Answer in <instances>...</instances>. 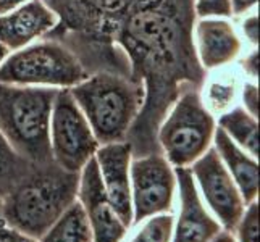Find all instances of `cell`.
<instances>
[{"instance_id":"obj_12","label":"cell","mask_w":260,"mask_h":242,"mask_svg":"<svg viewBox=\"0 0 260 242\" xmlns=\"http://www.w3.org/2000/svg\"><path fill=\"white\" fill-rule=\"evenodd\" d=\"M94 158L99 165L102 183L109 200L118 218L131 226L133 221V203H131V179L129 165L133 150L129 142H112L102 144L95 150Z\"/></svg>"},{"instance_id":"obj_29","label":"cell","mask_w":260,"mask_h":242,"mask_svg":"<svg viewBox=\"0 0 260 242\" xmlns=\"http://www.w3.org/2000/svg\"><path fill=\"white\" fill-rule=\"evenodd\" d=\"M207 242H236V239L233 237L231 231H218L217 234Z\"/></svg>"},{"instance_id":"obj_20","label":"cell","mask_w":260,"mask_h":242,"mask_svg":"<svg viewBox=\"0 0 260 242\" xmlns=\"http://www.w3.org/2000/svg\"><path fill=\"white\" fill-rule=\"evenodd\" d=\"M173 236V217L172 215H157L152 217L138 234L128 242H170Z\"/></svg>"},{"instance_id":"obj_10","label":"cell","mask_w":260,"mask_h":242,"mask_svg":"<svg viewBox=\"0 0 260 242\" xmlns=\"http://www.w3.org/2000/svg\"><path fill=\"white\" fill-rule=\"evenodd\" d=\"M192 44L196 58L205 73L236 63L247 50L233 18H196Z\"/></svg>"},{"instance_id":"obj_26","label":"cell","mask_w":260,"mask_h":242,"mask_svg":"<svg viewBox=\"0 0 260 242\" xmlns=\"http://www.w3.org/2000/svg\"><path fill=\"white\" fill-rule=\"evenodd\" d=\"M0 242H38V240L10 228L0 218Z\"/></svg>"},{"instance_id":"obj_27","label":"cell","mask_w":260,"mask_h":242,"mask_svg":"<svg viewBox=\"0 0 260 242\" xmlns=\"http://www.w3.org/2000/svg\"><path fill=\"white\" fill-rule=\"evenodd\" d=\"M257 4H258V0H231L233 18L252 10V8H257Z\"/></svg>"},{"instance_id":"obj_14","label":"cell","mask_w":260,"mask_h":242,"mask_svg":"<svg viewBox=\"0 0 260 242\" xmlns=\"http://www.w3.org/2000/svg\"><path fill=\"white\" fill-rule=\"evenodd\" d=\"M176 184L179 186V212L173 242H207L220 229L201 202L194 176L189 168H175Z\"/></svg>"},{"instance_id":"obj_1","label":"cell","mask_w":260,"mask_h":242,"mask_svg":"<svg viewBox=\"0 0 260 242\" xmlns=\"http://www.w3.org/2000/svg\"><path fill=\"white\" fill-rule=\"evenodd\" d=\"M184 2L129 0L115 21L116 41L133 61L131 76L146 87L144 105L126 136L133 157L162 154L157 142L160 123L184 89L183 81L196 86L189 78L192 68L202 70L192 44L196 15L194 10L181 13Z\"/></svg>"},{"instance_id":"obj_17","label":"cell","mask_w":260,"mask_h":242,"mask_svg":"<svg viewBox=\"0 0 260 242\" xmlns=\"http://www.w3.org/2000/svg\"><path fill=\"white\" fill-rule=\"evenodd\" d=\"M217 126L250 157L258 158V118L246 112L239 103L217 116Z\"/></svg>"},{"instance_id":"obj_2","label":"cell","mask_w":260,"mask_h":242,"mask_svg":"<svg viewBox=\"0 0 260 242\" xmlns=\"http://www.w3.org/2000/svg\"><path fill=\"white\" fill-rule=\"evenodd\" d=\"M78 187L79 173H70L55 161L32 163L7 191L0 218L10 228L39 240L76 202Z\"/></svg>"},{"instance_id":"obj_28","label":"cell","mask_w":260,"mask_h":242,"mask_svg":"<svg viewBox=\"0 0 260 242\" xmlns=\"http://www.w3.org/2000/svg\"><path fill=\"white\" fill-rule=\"evenodd\" d=\"M28 2H31V0H0V15H4L7 12H12V10H15V8L21 7Z\"/></svg>"},{"instance_id":"obj_9","label":"cell","mask_w":260,"mask_h":242,"mask_svg":"<svg viewBox=\"0 0 260 242\" xmlns=\"http://www.w3.org/2000/svg\"><path fill=\"white\" fill-rule=\"evenodd\" d=\"M191 173L209 207L217 215L226 231H235L244 213V199L241 195L235 179L212 146L205 154L191 165Z\"/></svg>"},{"instance_id":"obj_22","label":"cell","mask_w":260,"mask_h":242,"mask_svg":"<svg viewBox=\"0 0 260 242\" xmlns=\"http://www.w3.org/2000/svg\"><path fill=\"white\" fill-rule=\"evenodd\" d=\"M236 229L239 242H258V203L255 200L247 205Z\"/></svg>"},{"instance_id":"obj_31","label":"cell","mask_w":260,"mask_h":242,"mask_svg":"<svg viewBox=\"0 0 260 242\" xmlns=\"http://www.w3.org/2000/svg\"><path fill=\"white\" fill-rule=\"evenodd\" d=\"M7 191L4 189L2 186H0V210H2V205H4V197H5Z\"/></svg>"},{"instance_id":"obj_25","label":"cell","mask_w":260,"mask_h":242,"mask_svg":"<svg viewBox=\"0 0 260 242\" xmlns=\"http://www.w3.org/2000/svg\"><path fill=\"white\" fill-rule=\"evenodd\" d=\"M239 71L243 73L244 79L257 81L258 83V50L257 49H247L243 55L236 61Z\"/></svg>"},{"instance_id":"obj_13","label":"cell","mask_w":260,"mask_h":242,"mask_svg":"<svg viewBox=\"0 0 260 242\" xmlns=\"http://www.w3.org/2000/svg\"><path fill=\"white\" fill-rule=\"evenodd\" d=\"M60 23L58 13L46 0H31L12 12L0 15V44L10 50H20L42 39Z\"/></svg>"},{"instance_id":"obj_23","label":"cell","mask_w":260,"mask_h":242,"mask_svg":"<svg viewBox=\"0 0 260 242\" xmlns=\"http://www.w3.org/2000/svg\"><path fill=\"white\" fill-rule=\"evenodd\" d=\"M196 18H233L231 0H194Z\"/></svg>"},{"instance_id":"obj_24","label":"cell","mask_w":260,"mask_h":242,"mask_svg":"<svg viewBox=\"0 0 260 242\" xmlns=\"http://www.w3.org/2000/svg\"><path fill=\"white\" fill-rule=\"evenodd\" d=\"M239 105L252 116L258 118V83L244 79L239 92Z\"/></svg>"},{"instance_id":"obj_30","label":"cell","mask_w":260,"mask_h":242,"mask_svg":"<svg viewBox=\"0 0 260 242\" xmlns=\"http://www.w3.org/2000/svg\"><path fill=\"white\" fill-rule=\"evenodd\" d=\"M10 55V50H8L4 44H0V66H2V63L5 61V58Z\"/></svg>"},{"instance_id":"obj_4","label":"cell","mask_w":260,"mask_h":242,"mask_svg":"<svg viewBox=\"0 0 260 242\" xmlns=\"http://www.w3.org/2000/svg\"><path fill=\"white\" fill-rule=\"evenodd\" d=\"M58 89L0 83V132L31 163L53 161L50 115Z\"/></svg>"},{"instance_id":"obj_7","label":"cell","mask_w":260,"mask_h":242,"mask_svg":"<svg viewBox=\"0 0 260 242\" xmlns=\"http://www.w3.org/2000/svg\"><path fill=\"white\" fill-rule=\"evenodd\" d=\"M84 113L68 89H58L50 115V150L53 161L70 173H79L99 149Z\"/></svg>"},{"instance_id":"obj_3","label":"cell","mask_w":260,"mask_h":242,"mask_svg":"<svg viewBox=\"0 0 260 242\" xmlns=\"http://www.w3.org/2000/svg\"><path fill=\"white\" fill-rule=\"evenodd\" d=\"M68 91L101 146L126 141L146 100L142 81L113 71L87 75Z\"/></svg>"},{"instance_id":"obj_21","label":"cell","mask_w":260,"mask_h":242,"mask_svg":"<svg viewBox=\"0 0 260 242\" xmlns=\"http://www.w3.org/2000/svg\"><path fill=\"white\" fill-rule=\"evenodd\" d=\"M241 39L247 49H257L258 46V15L257 8H252L239 16L233 18Z\"/></svg>"},{"instance_id":"obj_15","label":"cell","mask_w":260,"mask_h":242,"mask_svg":"<svg viewBox=\"0 0 260 242\" xmlns=\"http://www.w3.org/2000/svg\"><path fill=\"white\" fill-rule=\"evenodd\" d=\"M213 147L226 166L231 178L235 179L238 189L244 199V203L257 200L258 195V163L257 158L250 157L239 146L233 142L226 132L221 128H215L213 134Z\"/></svg>"},{"instance_id":"obj_16","label":"cell","mask_w":260,"mask_h":242,"mask_svg":"<svg viewBox=\"0 0 260 242\" xmlns=\"http://www.w3.org/2000/svg\"><path fill=\"white\" fill-rule=\"evenodd\" d=\"M243 83L244 76L236 63L207 71L199 87V95L204 107L215 118L228 112L239 103V92Z\"/></svg>"},{"instance_id":"obj_11","label":"cell","mask_w":260,"mask_h":242,"mask_svg":"<svg viewBox=\"0 0 260 242\" xmlns=\"http://www.w3.org/2000/svg\"><path fill=\"white\" fill-rule=\"evenodd\" d=\"M78 195L92 229V242H121L128 226L112 207L94 157L79 171Z\"/></svg>"},{"instance_id":"obj_8","label":"cell","mask_w":260,"mask_h":242,"mask_svg":"<svg viewBox=\"0 0 260 242\" xmlns=\"http://www.w3.org/2000/svg\"><path fill=\"white\" fill-rule=\"evenodd\" d=\"M129 179L133 203L131 225H138L157 213L170 212L173 205L176 175L175 168L162 154L133 157Z\"/></svg>"},{"instance_id":"obj_6","label":"cell","mask_w":260,"mask_h":242,"mask_svg":"<svg viewBox=\"0 0 260 242\" xmlns=\"http://www.w3.org/2000/svg\"><path fill=\"white\" fill-rule=\"evenodd\" d=\"M76 53L55 39H38L10 52L0 66V83L70 89L87 78Z\"/></svg>"},{"instance_id":"obj_18","label":"cell","mask_w":260,"mask_h":242,"mask_svg":"<svg viewBox=\"0 0 260 242\" xmlns=\"http://www.w3.org/2000/svg\"><path fill=\"white\" fill-rule=\"evenodd\" d=\"M39 242H92V229L83 205L73 202Z\"/></svg>"},{"instance_id":"obj_19","label":"cell","mask_w":260,"mask_h":242,"mask_svg":"<svg viewBox=\"0 0 260 242\" xmlns=\"http://www.w3.org/2000/svg\"><path fill=\"white\" fill-rule=\"evenodd\" d=\"M31 165V161L16 154L12 146L8 144V141L4 137V134L0 132V186L8 191L28 171Z\"/></svg>"},{"instance_id":"obj_5","label":"cell","mask_w":260,"mask_h":242,"mask_svg":"<svg viewBox=\"0 0 260 242\" xmlns=\"http://www.w3.org/2000/svg\"><path fill=\"white\" fill-rule=\"evenodd\" d=\"M217 118L205 109L199 87L178 94L157 131L162 155L173 168H187L212 147Z\"/></svg>"}]
</instances>
